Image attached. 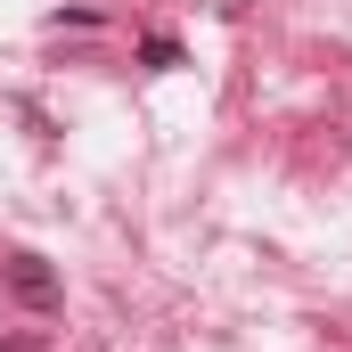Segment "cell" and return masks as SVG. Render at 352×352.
<instances>
[{
  "label": "cell",
  "instance_id": "obj_1",
  "mask_svg": "<svg viewBox=\"0 0 352 352\" xmlns=\"http://www.w3.org/2000/svg\"><path fill=\"white\" fill-rule=\"evenodd\" d=\"M0 278H8V295H16L25 311H58V270L41 263V254H8Z\"/></svg>",
  "mask_w": 352,
  "mask_h": 352
},
{
  "label": "cell",
  "instance_id": "obj_3",
  "mask_svg": "<svg viewBox=\"0 0 352 352\" xmlns=\"http://www.w3.org/2000/svg\"><path fill=\"white\" fill-rule=\"evenodd\" d=\"M8 352H25V344H8Z\"/></svg>",
  "mask_w": 352,
  "mask_h": 352
},
{
  "label": "cell",
  "instance_id": "obj_2",
  "mask_svg": "<svg viewBox=\"0 0 352 352\" xmlns=\"http://www.w3.org/2000/svg\"><path fill=\"white\" fill-rule=\"evenodd\" d=\"M140 58H148V66H180V41H173V33H148Z\"/></svg>",
  "mask_w": 352,
  "mask_h": 352
}]
</instances>
